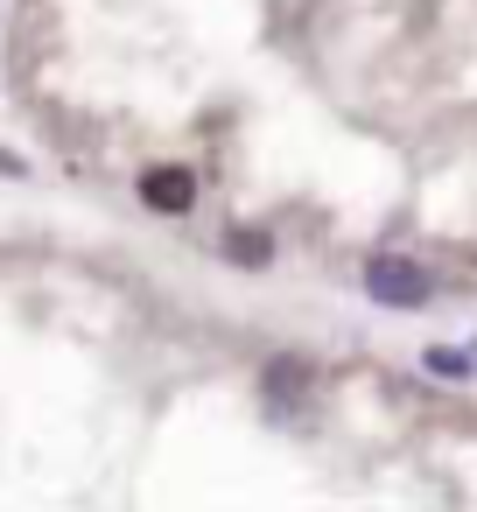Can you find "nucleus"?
<instances>
[{
	"instance_id": "nucleus-4",
	"label": "nucleus",
	"mask_w": 477,
	"mask_h": 512,
	"mask_svg": "<svg viewBox=\"0 0 477 512\" xmlns=\"http://www.w3.org/2000/svg\"><path fill=\"white\" fill-rule=\"evenodd\" d=\"M421 372H428V379H470V372H477V351H442V344H428V351H421Z\"/></svg>"
},
{
	"instance_id": "nucleus-2",
	"label": "nucleus",
	"mask_w": 477,
	"mask_h": 512,
	"mask_svg": "<svg viewBox=\"0 0 477 512\" xmlns=\"http://www.w3.org/2000/svg\"><path fill=\"white\" fill-rule=\"evenodd\" d=\"M141 204H148V211H162V218H183V211L197 204V176H190L183 162H162V169H148V176H141Z\"/></svg>"
},
{
	"instance_id": "nucleus-3",
	"label": "nucleus",
	"mask_w": 477,
	"mask_h": 512,
	"mask_svg": "<svg viewBox=\"0 0 477 512\" xmlns=\"http://www.w3.org/2000/svg\"><path fill=\"white\" fill-rule=\"evenodd\" d=\"M260 386H267V400H302L309 393V365L302 358H281V365H267Z\"/></svg>"
},
{
	"instance_id": "nucleus-5",
	"label": "nucleus",
	"mask_w": 477,
	"mask_h": 512,
	"mask_svg": "<svg viewBox=\"0 0 477 512\" xmlns=\"http://www.w3.org/2000/svg\"><path fill=\"white\" fill-rule=\"evenodd\" d=\"M225 253H232L239 267H267V260H274V239H260V232H225Z\"/></svg>"
},
{
	"instance_id": "nucleus-1",
	"label": "nucleus",
	"mask_w": 477,
	"mask_h": 512,
	"mask_svg": "<svg viewBox=\"0 0 477 512\" xmlns=\"http://www.w3.org/2000/svg\"><path fill=\"white\" fill-rule=\"evenodd\" d=\"M365 295L379 309H421L435 295V274L421 260H407V253H372L365 260Z\"/></svg>"
}]
</instances>
